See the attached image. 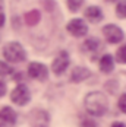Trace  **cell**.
I'll return each instance as SVG.
<instances>
[{"label": "cell", "mask_w": 126, "mask_h": 127, "mask_svg": "<svg viewBox=\"0 0 126 127\" xmlns=\"http://www.w3.org/2000/svg\"><path fill=\"white\" fill-rule=\"evenodd\" d=\"M81 127H97V123H95L94 120L85 118V120H82V123H81Z\"/></svg>", "instance_id": "ffe728a7"}, {"label": "cell", "mask_w": 126, "mask_h": 127, "mask_svg": "<svg viewBox=\"0 0 126 127\" xmlns=\"http://www.w3.org/2000/svg\"><path fill=\"white\" fill-rule=\"evenodd\" d=\"M69 63H70V59H69V54L66 53V51H60L59 54H57V57L53 60V63H51V72L54 73V75H62L63 72L69 67Z\"/></svg>", "instance_id": "5b68a950"}, {"label": "cell", "mask_w": 126, "mask_h": 127, "mask_svg": "<svg viewBox=\"0 0 126 127\" xmlns=\"http://www.w3.org/2000/svg\"><path fill=\"white\" fill-rule=\"evenodd\" d=\"M28 76L37 80H46L49 77V69L47 66L38 62H32L28 64Z\"/></svg>", "instance_id": "8992f818"}, {"label": "cell", "mask_w": 126, "mask_h": 127, "mask_svg": "<svg viewBox=\"0 0 126 127\" xmlns=\"http://www.w3.org/2000/svg\"><path fill=\"white\" fill-rule=\"evenodd\" d=\"M85 110L89 115L92 117H101L106 114L107 108H109V101L107 96L103 92H89L88 95L85 96Z\"/></svg>", "instance_id": "6da1fadb"}, {"label": "cell", "mask_w": 126, "mask_h": 127, "mask_svg": "<svg viewBox=\"0 0 126 127\" xmlns=\"http://www.w3.org/2000/svg\"><path fill=\"white\" fill-rule=\"evenodd\" d=\"M16 124V113L10 107H3L0 110V127H13Z\"/></svg>", "instance_id": "9c48e42d"}, {"label": "cell", "mask_w": 126, "mask_h": 127, "mask_svg": "<svg viewBox=\"0 0 126 127\" xmlns=\"http://www.w3.org/2000/svg\"><path fill=\"white\" fill-rule=\"evenodd\" d=\"M84 4V0H67V7L70 12H78Z\"/></svg>", "instance_id": "ac0fdd59"}, {"label": "cell", "mask_w": 126, "mask_h": 127, "mask_svg": "<svg viewBox=\"0 0 126 127\" xmlns=\"http://www.w3.org/2000/svg\"><path fill=\"white\" fill-rule=\"evenodd\" d=\"M117 105H119V110H120L122 113H125V114H126V94H122V95H120Z\"/></svg>", "instance_id": "d6986e66"}, {"label": "cell", "mask_w": 126, "mask_h": 127, "mask_svg": "<svg viewBox=\"0 0 126 127\" xmlns=\"http://www.w3.org/2000/svg\"><path fill=\"white\" fill-rule=\"evenodd\" d=\"M3 57L9 63H22L26 57V53L19 42H7L3 47Z\"/></svg>", "instance_id": "7a4b0ae2"}, {"label": "cell", "mask_w": 126, "mask_h": 127, "mask_svg": "<svg viewBox=\"0 0 126 127\" xmlns=\"http://www.w3.org/2000/svg\"><path fill=\"white\" fill-rule=\"evenodd\" d=\"M116 15L117 18L126 19V0H120L116 6Z\"/></svg>", "instance_id": "9a60e30c"}, {"label": "cell", "mask_w": 126, "mask_h": 127, "mask_svg": "<svg viewBox=\"0 0 126 127\" xmlns=\"http://www.w3.org/2000/svg\"><path fill=\"white\" fill-rule=\"evenodd\" d=\"M10 99H12L13 104L19 105V107L26 105L28 102L31 101V92H29L28 86L24 85V83L18 85V86L12 91V94H10Z\"/></svg>", "instance_id": "3957f363"}, {"label": "cell", "mask_w": 126, "mask_h": 127, "mask_svg": "<svg viewBox=\"0 0 126 127\" xmlns=\"http://www.w3.org/2000/svg\"><path fill=\"white\" fill-rule=\"evenodd\" d=\"M3 24H4V13L0 10V26H3Z\"/></svg>", "instance_id": "603a6c76"}, {"label": "cell", "mask_w": 126, "mask_h": 127, "mask_svg": "<svg viewBox=\"0 0 126 127\" xmlns=\"http://www.w3.org/2000/svg\"><path fill=\"white\" fill-rule=\"evenodd\" d=\"M66 29H67L69 34L73 35V37H84V35H87V32H88V26H87V24H85L82 19H79V18L69 21Z\"/></svg>", "instance_id": "ba28073f"}, {"label": "cell", "mask_w": 126, "mask_h": 127, "mask_svg": "<svg viewBox=\"0 0 126 127\" xmlns=\"http://www.w3.org/2000/svg\"><path fill=\"white\" fill-rule=\"evenodd\" d=\"M112 127H126L122 121H114L113 124H112Z\"/></svg>", "instance_id": "7402d4cb"}, {"label": "cell", "mask_w": 126, "mask_h": 127, "mask_svg": "<svg viewBox=\"0 0 126 127\" xmlns=\"http://www.w3.org/2000/svg\"><path fill=\"white\" fill-rule=\"evenodd\" d=\"M12 73H13L12 66H9V64L4 63V62H0V76L7 77V76H10Z\"/></svg>", "instance_id": "2e32d148"}, {"label": "cell", "mask_w": 126, "mask_h": 127, "mask_svg": "<svg viewBox=\"0 0 126 127\" xmlns=\"http://www.w3.org/2000/svg\"><path fill=\"white\" fill-rule=\"evenodd\" d=\"M103 34L110 44H119L123 39V31L117 25H106L103 28Z\"/></svg>", "instance_id": "52a82bcc"}, {"label": "cell", "mask_w": 126, "mask_h": 127, "mask_svg": "<svg viewBox=\"0 0 126 127\" xmlns=\"http://www.w3.org/2000/svg\"><path fill=\"white\" fill-rule=\"evenodd\" d=\"M100 47H101V42H100V39H97V38H88L84 42V48L87 51H97V50H100Z\"/></svg>", "instance_id": "5bb4252c"}, {"label": "cell", "mask_w": 126, "mask_h": 127, "mask_svg": "<svg viewBox=\"0 0 126 127\" xmlns=\"http://www.w3.org/2000/svg\"><path fill=\"white\" fill-rule=\"evenodd\" d=\"M40 19H41V15L38 10H31V12H28L25 15V21L28 25H37L38 22H40Z\"/></svg>", "instance_id": "4fadbf2b"}, {"label": "cell", "mask_w": 126, "mask_h": 127, "mask_svg": "<svg viewBox=\"0 0 126 127\" xmlns=\"http://www.w3.org/2000/svg\"><path fill=\"white\" fill-rule=\"evenodd\" d=\"M116 60L120 64H126V45L119 47L116 51Z\"/></svg>", "instance_id": "e0dca14e"}, {"label": "cell", "mask_w": 126, "mask_h": 127, "mask_svg": "<svg viewBox=\"0 0 126 127\" xmlns=\"http://www.w3.org/2000/svg\"><path fill=\"white\" fill-rule=\"evenodd\" d=\"M84 15H85V18L88 19L89 22H94V24L100 22L103 19V12H101V9L98 6H89V7H87Z\"/></svg>", "instance_id": "8fae6325"}, {"label": "cell", "mask_w": 126, "mask_h": 127, "mask_svg": "<svg viewBox=\"0 0 126 127\" xmlns=\"http://www.w3.org/2000/svg\"><path fill=\"white\" fill-rule=\"evenodd\" d=\"M6 83H4V82H3V80H1V79H0V98H1V96H4V94H6Z\"/></svg>", "instance_id": "44dd1931"}, {"label": "cell", "mask_w": 126, "mask_h": 127, "mask_svg": "<svg viewBox=\"0 0 126 127\" xmlns=\"http://www.w3.org/2000/svg\"><path fill=\"white\" fill-rule=\"evenodd\" d=\"M28 121L31 127H49L50 117L44 110H32L28 117Z\"/></svg>", "instance_id": "277c9868"}, {"label": "cell", "mask_w": 126, "mask_h": 127, "mask_svg": "<svg viewBox=\"0 0 126 127\" xmlns=\"http://www.w3.org/2000/svg\"><path fill=\"white\" fill-rule=\"evenodd\" d=\"M114 69V59L110 54H104L100 59V70L103 73H112Z\"/></svg>", "instance_id": "7c38bea8"}, {"label": "cell", "mask_w": 126, "mask_h": 127, "mask_svg": "<svg viewBox=\"0 0 126 127\" xmlns=\"http://www.w3.org/2000/svg\"><path fill=\"white\" fill-rule=\"evenodd\" d=\"M91 76V72H89L87 67H81L78 66L72 70V75H70V80L75 82V83H79V82H84L85 79H88Z\"/></svg>", "instance_id": "30bf717a"}]
</instances>
